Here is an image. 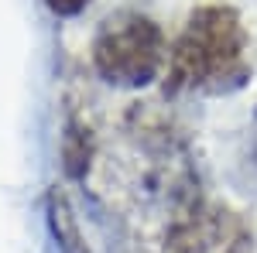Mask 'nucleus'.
Segmentation results:
<instances>
[{"label": "nucleus", "instance_id": "nucleus-3", "mask_svg": "<svg viewBox=\"0 0 257 253\" xmlns=\"http://www.w3.org/2000/svg\"><path fill=\"white\" fill-rule=\"evenodd\" d=\"M161 253H254V229L230 205L192 202L172 222Z\"/></svg>", "mask_w": 257, "mask_h": 253}, {"label": "nucleus", "instance_id": "nucleus-2", "mask_svg": "<svg viewBox=\"0 0 257 253\" xmlns=\"http://www.w3.org/2000/svg\"><path fill=\"white\" fill-rule=\"evenodd\" d=\"M168 62V45L158 21L138 11H117L93 38V65L103 82L117 89H141L155 82Z\"/></svg>", "mask_w": 257, "mask_h": 253}, {"label": "nucleus", "instance_id": "nucleus-6", "mask_svg": "<svg viewBox=\"0 0 257 253\" xmlns=\"http://www.w3.org/2000/svg\"><path fill=\"white\" fill-rule=\"evenodd\" d=\"M254 157H257V144H254Z\"/></svg>", "mask_w": 257, "mask_h": 253}, {"label": "nucleus", "instance_id": "nucleus-1", "mask_svg": "<svg viewBox=\"0 0 257 253\" xmlns=\"http://www.w3.org/2000/svg\"><path fill=\"white\" fill-rule=\"evenodd\" d=\"M250 79V38L233 7L206 4L189 14L168 55V89L219 96Z\"/></svg>", "mask_w": 257, "mask_h": 253}, {"label": "nucleus", "instance_id": "nucleus-4", "mask_svg": "<svg viewBox=\"0 0 257 253\" xmlns=\"http://www.w3.org/2000/svg\"><path fill=\"white\" fill-rule=\"evenodd\" d=\"M48 226H52V236L59 239L62 253H89L86 236H82L79 222H76V212H72L69 198H65L59 188L48 192Z\"/></svg>", "mask_w": 257, "mask_h": 253}, {"label": "nucleus", "instance_id": "nucleus-5", "mask_svg": "<svg viewBox=\"0 0 257 253\" xmlns=\"http://www.w3.org/2000/svg\"><path fill=\"white\" fill-rule=\"evenodd\" d=\"M55 14H62V18H69V14H79L82 7L89 4V0H45Z\"/></svg>", "mask_w": 257, "mask_h": 253}]
</instances>
